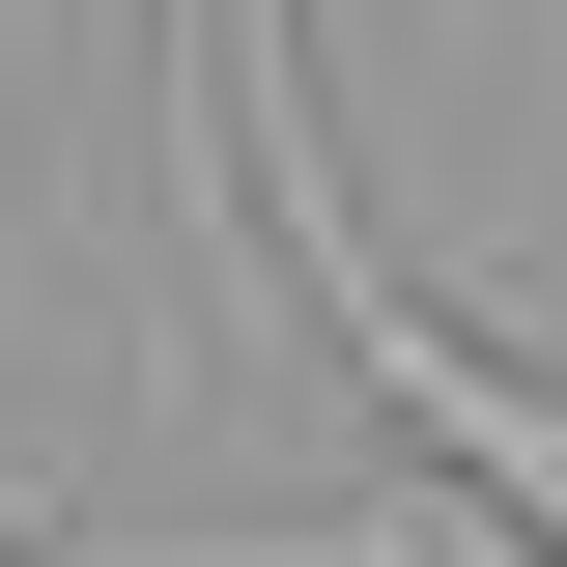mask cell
<instances>
[{"mask_svg":"<svg viewBox=\"0 0 567 567\" xmlns=\"http://www.w3.org/2000/svg\"><path fill=\"white\" fill-rule=\"evenodd\" d=\"M0 567H58V539H29V511H0Z\"/></svg>","mask_w":567,"mask_h":567,"instance_id":"cell-1","label":"cell"}]
</instances>
